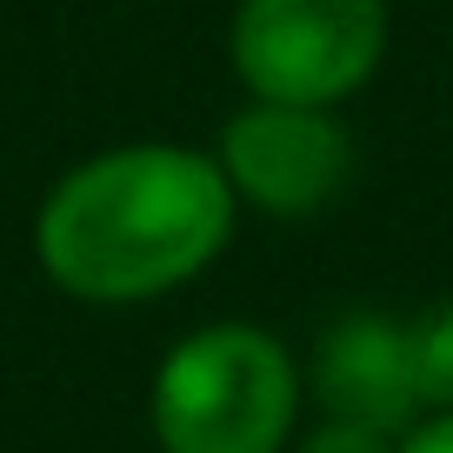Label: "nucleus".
<instances>
[{"instance_id": "nucleus-6", "label": "nucleus", "mask_w": 453, "mask_h": 453, "mask_svg": "<svg viewBox=\"0 0 453 453\" xmlns=\"http://www.w3.org/2000/svg\"><path fill=\"white\" fill-rule=\"evenodd\" d=\"M407 367L420 413H453V294L407 320Z\"/></svg>"}, {"instance_id": "nucleus-5", "label": "nucleus", "mask_w": 453, "mask_h": 453, "mask_svg": "<svg viewBox=\"0 0 453 453\" xmlns=\"http://www.w3.org/2000/svg\"><path fill=\"white\" fill-rule=\"evenodd\" d=\"M307 387L326 420H360V426H380V434H407L420 420V394H413V367H407V320L373 313V307L340 313L313 340Z\"/></svg>"}, {"instance_id": "nucleus-3", "label": "nucleus", "mask_w": 453, "mask_h": 453, "mask_svg": "<svg viewBox=\"0 0 453 453\" xmlns=\"http://www.w3.org/2000/svg\"><path fill=\"white\" fill-rule=\"evenodd\" d=\"M387 54V0H241L226 60L254 100L340 107Z\"/></svg>"}, {"instance_id": "nucleus-8", "label": "nucleus", "mask_w": 453, "mask_h": 453, "mask_svg": "<svg viewBox=\"0 0 453 453\" xmlns=\"http://www.w3.org/2000/svg\"><path fill=\"white\" fill-rule=\"evenodd\" d=\"M400 453H453V413H420L400 434Z\"/></svg>"}, {"instance_id": "nucleus-1", "label": "nucleus", "mask_w": 453, "mask_h": 453, "mask_svg": "<svg viewBox=\"0 0 453 453\" xmlns=\"http://www.w3.org/2000/svg\"><path fill=\"white\" fill-rule=\"evenodd\" d=\"M234 213L241 200L213 154L141 141L54 180L34 220V254L60 294L87 307H134L207 273L234 241Z\"/></svg>"}, {"instance_id": "nucleus-2", "label": "nucleus", "mask_w": 453, "mask_h": 453, "mask_svg": "<svg viewBox=\"0 0 453 453\" xmlns=\"http://www.w3.org/2000/svg\"><path fill=\"white\" fill-rule=\"evenodd\" d=\"M147 420L160 453H287L300 420V360L267 326H200L167 347Z\"/></svg>"}, {"instance_id": "nucleus-4", "label": "nucleus", "mask_w": 453, "mask_h": 453, "mask_svg": "<svg viewBox=\"0 0 453 453\" xmlns=\"http://www.w3.org/2000/svg\"><path fill=\"white\" fill-rule=\"evenodd\" d=\"M220 173L234 200L273 220H313L354 180V134L334 107L247 100L220 127Z\"/></svg>"}, {"instance_id": "nucleus-7", "label": "nucleus", "mask_w": 453, "mask_h": 453, "mask_svg": "<svg viewBox=\"0 0 453 453\" xmlns=\"http://www.w3.org/2000/svg\"><path fill=\"white\" fill-rule=\"evenodd\" d=\"M294 453H400V434H380V426H360V420H326L307 426L294 440Z\"/></svg>"}]
</instances>
